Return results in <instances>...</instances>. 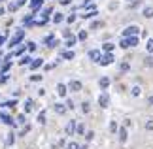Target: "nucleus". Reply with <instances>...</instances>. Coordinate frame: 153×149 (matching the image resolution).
I'll return each mask as SVG.
<instances>
[{
	"label": "nucleus",
	"instance_id": "obj_1",
	"mask_svg": "<svg viewBox=\"0 0 153 149\" xmlns=\"http://www.w3.org/2000/svg\"><path fill=\"white\" fill-rule=\"evenodd\" d=\"M138 42H140V38L138 36H131V38H121V47L123 49H128V47H134V45H138Z\"/></svg>",
	"mask_w": 153,
	"mask_h": 149
},
{
	"label": "nucleus",
	"instance_id": "obj_2",
	"mask_svg": "<svg viewBox=\"0 0 153 149\" xmlns=\"http://www.w3.org/2000/svg\"><path fill=\"white\" fill-rule=\"evenodd\" d=\"M140 34V28L136 25H131V27H127L125 30H123V38H131V36H138Z\"/></svg>",
	"mask_w": 153,
	"mask_h": 149
},
{
	"label": "nucleus",
	"instance_id": "obj_3",
	"mask_svg": "<svg viewBox=\"0 0 153 149\" xmlns=\"http://www.w3.org/2000/svg\"><path fill=\"white\" fill-rule=\"evenodd\" d=\"M23 38H25V30H17L13 36H11V40H10V47H13V45H17V44H21Z\"/></svg>",
	"mask_w": 153,
	"mask_h": 149
},
{
	"label": "nucleus",
	"instance_id": "obj_4",
	"mask_svg": "<svg viewBox=\"0 0 153 149\" xmlns=\"http://www.w3.org/2000/svg\"><path fill=\"white\" fill-rule=\"evenodd\" d=\"M114 61H115L114 53H104V55L100 57V61H98V64H100V66H108V64H111Z\"/></svg>",
	"mask_w": 153,
	"mask_h": 149
},
{
	"label": "nucleus",
	"instance_id": "obj_5",
	"mask_svg": "<svg viewBox=\"0 0 153 149\" xmlns=\"http://www.w3.org/2000/svg\"><path fill=\"white\" fill-rule=\"evenodd\" d=\"M98 104H100V108H108V104H110V96H108V93H102L100 96H98Z\"/></svg>",
	"mask_w": 153,
	"mask_h": 149
},
{
	"label": "nucleus",
	"instance_id": "obj_6",
	"mask_svg": "<svg viewBox=\"0 0 153 149\" xmlns=\"http://www.w3.org/2000/svg\"><path fill=\"white\" fill-rule=\"evenodd\" d=\"M68 89H70V91H74V93L81 91V81H78V79H72V81L68 83Z\"/></svg>",
	"mask_w": 153,
	"mask_h": 149
},
{
	"label": "nucleus",
	"instance_id": "obj_7",
	"mask_svg": "<svg viewBox=\"0 0 153 149\" xmlns=\"http://www.w3.org/2000/svg\"><path fill=\"white\" fill-rule=\"evenodd\" d=\"M45 44H48V47H57L59 45V40L53 36V34H49V36H45Z\"/></svg>",
	"mask_w": 153,
	"mask_h": 149
},
{
	"label": "nucleus",
	"instance_id": "obj_8",
	"mask_svg": "<svg viewBox=\"0 0 153 149\" xmlns=\"http://www.w3.org/2000/svg\"><path fill=\"white\" fill-rule=\"evenodd\" d=\"M66 93H68V85L59 83V85H57V94H59V96H66Z\"/></svg>",
	"mask_w": 153,
	"mask_h": 149
},
{
	"label": "nucleus",
	"instance_id": "obj_9",
	"mask_svg": "<svg viewBox=\"0 0 153 149\" xmlns=\"http://www.w3.org/2000/svg\"><path fill=\"white\" fill-rule=\"evenodd\" d=\"M100 51H98V49H91L89 51V59H91V61H95V62H98V61H100Z\"/></svg>",
	"mask_w": 153,
	"mask_h": 149
},
{
	"label": "nucleus",
	"instance_id": "obj_10",
	"mask_svg": "<svg viewBox=\"0 0 153 149\" xmlns=\"http://www.w3.org/2000/svg\"><path fill=\"white\" fill-rule=\"evenodd\" d=\"M0 121L6 123V125H15V123H17V121H13L10 115H6V113H2V111H0Z\"/></svg>",
	"mask_w": 153,
	"mask_h": 149
},
{
	"label": "nucleus",
	"instance_id": "obj_11",
	"mask_svg": "<svg viewBox=\"0 0 153 149\" xmlns=\"http://www.w3.org/2000/svg\"><path fill=\"white\" fill-rule=\"evenodd\" d=\"M117 132H119V142H121V144H125V142H127V136H128V134H127V128L121 127Z\"/></svg>",
	"mask_w": 153,
	"mask_h": 149
},
{
	"label": "nucleus",
	"instance_id": "obj_12",
	"mask_svg": "<svg viewBox=\"0 0 153 149\" xmlns=\"http://www.w3.org/2000/svg\"><path fill=\"white\" fill-rule=\"evenodd\" d=\"M64 130H66V134H68V136H72V134L76 132V121H70V123L66 125V128H64Z\"/></svg>",
	"mask_w": 153,
	"mask_h": 149
},
{
	"label": "nucleus",
	"instance_id": "obj_13",
	"mask_svg": "<svg viewBox=\"0 0 153 149\" xmlns=\"http://www.w3.org/2000/svg\"><path fill=\"white\" fill-rule=\"evenodd\" d=\"M42 64H44V59H34V61L30 62V70H38Z\"/></svg>",
	"mask_w": 153,
	"mask_h": 149
},
{
	"label": "nucleus",
	"instance_id": "obj_14",
	"mask_svg": "<svg viewBox=\"0 0 153 149\" xmlns=\"http://www.w3.org/2000/svg\"><path fill=\"white\" fill-rule=\"evenodd\" d=\"M53 110H55V111L59 113V115H62V113L66 111L68 108H66V104H55V106H53Z\"/></svg>",
	"mask_w": 153,
	"mask_h": 149
},
{
	"label": "nucleus",
	"instance_id": "obj_15",
	"mask_svg": "<svg viewBox=\"0 0 153 149\" xmlns=\"http://www.w3.org/2000/svg\"><path fill=\"white\" fill-rule=\"evenodd\" d=\"M42 4H44V0H30V8H32L34 11H36V10H38Z\"/></svg>",
	"mask_w": 153,
	"mask_h": 149
},
{
	"label": "nucleus",
	"instance_id": "obj_16",
	"mask_svg": "<svg viewBox=\"0 0 153 149\" xmlns=\"http://www.w3.org/2000/svg\"><path fill=\"white\" fill-rule=\"evenodd\" d=\"M142 15H144V17H153V6H148V8H144Z\"/></svg>",
	"mask_w": 153,
	"mask_h": 149
},
{
	"label": "nucleus",
	"instance_id": "obj_17",
	"mask_svg": "<svg viewBox=\"0 0 153 149\" xmlns=\"http://www.w3.org/2000/svg\"><path fill=\"white\" fill-rule=\"evenodd\" d=\"M98 85H100V89H108V85H110V79H108V77H100Z\"/></svg>",
	"mask_w": 153,
	"mask_h": 149
},
{
	"label": "nucleus",
	"instance_id": "obj_18",
	"mask_svg": "<svg viewBox=\"0 0 153 149\" xmlns=\"http://www.w3.org/2000/svg\"><path fill=\"white\" fill-rule=\"evenodd\" d=\"M15 104H17V100H8V102H2V104H0V108H13Z\"/></svg>",
	"mask_w": 153,
	"mask_h": 149
},
{
	"label": "nucleus",
	"instance_id": "obj_19",
	"mask_svg": "<svg viewBox=\"0 0 153 149\" xmlns=\"http://www.w3.org/2000/svg\"><path fill=\"white\" fill-rule=\"evenodd\" d=\"M32 106H34V102H32V98H27V100H25V111L28 113V111L32 110Z\"/></svg>",
	"mask_w": 153,
	"mask_h": 149
},
{
	"label": "nucleus",
	"instance_id": "obj_20",
	"mask_svg": "<svg viewBox=\"0 0 153 149\" xmlns=\"http://www.w3.org/2000/svg\"><path fill=\"white\" fill-rule=\"evenodd\" d=\"M48 23V17L42 15V17H38V19H34V25H45Z\"/></svg>",
	"mask_w": 153,
	"mask_h": 149
},
{
	"label": "nucleus",
	"instance_id": "obj_21",
	"mask_svg": "<svg viewBox=\"0 0 153 149\" xmlns=\"http://www.w3.org/2000/svg\"><path fill=\"white\" fill-rule=\"evenodd\" d=\"M131 94H132V96H140V94H142V89H140L138 85H136V87H132V91H131Z\"/></svg>",
	"mask_w": 153,
	"mask_h": 149
},
{
	"label": "nucleus",
	"instance_id": "obj_22",
	"mask_svg": "<svg viewBox=\"0 0 153 149\" xmlns=\"http://www.w3.org/2000/svg\"><path fill=\"white\" fill-rule=\"evenodd\" d=\"M102 49H104L106 53H111V51H114V44H110V42H108V44L102 45Z\"/></svg>",
	"mask_w": 153,
	"mask_h": 149
},
{
	"label": "nucleus",
	"instance_id": "obj_23",
	"mask_svg": "<svg viewBox=\"0 0 153 149\" xmlns=\"http://www.w3.org/2000/svg\"><path fill=\"white\" fill-rule=\"evenodd\" d=\"M62 59H66V61L74 59V51H62Z\"/></svg>",
	"mask_w": 153,
	"mask_h": 149
},
{
	"label": "nucleus",
	"instance_id": "obj_24",
	"mask_svg": "<svg viewBox=\"0 0 153 149\" xmlns=\"http://www.w3.org/2000/svg\"><path fill=\"white\" fill-rule=\"evenodd\" d=\"M144 64H146V66H148V68H151V66H153V55H149V57H146V61H144Z\"/></svg>",
	"mask_w": 153,
	"mask_h": 149
},
{
	"label": "nucleus",
	"instance_id": "obj_25",
	"mask_svg": "<svg viewBox=\"0 0 153 149\" xmlns=\"http://www.w3.org/2000/svg\"><path fill=\"white\" fill-rule=\"evenodd\" d=\"M76 42H78V38H76V36H70V38L66 40V47H72Z\"/></svg>",
	"mask_w": 153,
	"mask_h": 149
},
{
	"label": "nucleus",
	"instance_id": "obj_26",
	"mask_svg": "<svg viewBox=\"0 0 153 149\" xmlns=\"http://www.w3.org/2000/svg\"><path fill=\"white\" fill-rule=\"evenodd\" d=\"M30 62H32V59H30V57H23L21 61H19L21 66H25V64H30Z\"/></svg>",
	"mask_w": 153,
	"mask_h": 149
},
{
	"label": "nucleus",
	"instance_id": "obj_27",
	"mask_svg": "<svg viewBox=\"0 0 153 149\" xmlns=\"http://www.w3.org/2000/svg\"><path fill=\"white\" fill-rule=\"evenodd\" d=\"M38 123H40V125L45 123V111H40V113H38Z\"/></svg>",
	"mask_w": 153,
	"mask_h": 149
},
{
	"label": "nucleus",
	"instance_id": "obj_28",
	"mask_svg": "<svg viewBox=\"0 0 153 149\" xmlns=\"http://www.w3.org/2000/svg\"><path fill=\"white\" fill-rule=\"evenodd\" d=\"M95 15H98V11H97V10H93V11H87V13H85L83 17H85V19H91V17H95Z\"/></svg>",
	"mask_w": 153,
	"mask_h": 149
},
{
	"label": "nucleus",
	"instance_id": "obj_29",
	"mask_svg": "<svg viewBox=\"0 0 153 149\" xmlns=\"http://www.w3.org/2000/svg\"><path fill=\"white\" fill-rule=\"evenodd\" d=\"M13 136H15V134H11V132L8 134V138H6V145H11V144H13V140H15Z\"/></svg>",
	"mask_w": 153,
	"mask_h": 149
},
{
	"label": "nucleus",
	"instance_id": "obj_30",
	"mask_svg": "<svg viewBox=\"0 0 153 149\" xmlns=\"http://www.w3.org/2000/svg\"><path fill=\"white\" fill-rule=\"evenodd\" d=\"M89 102H83V104H81V111H83V113H89Z\"/></svg>",
	"mask_w": 153,
	"mask_h": 149
},
{
	"label": "nucleus",
	"instance_id": "obj_31",
	"mask_svg": "<svg viewBox=\"0 0 153 149\" xmlns=\"http://www.w3.org/2000/svg\"><path fill=\"white\" fill-rule=\"evenodd\" d=\"M146 47H148V51L153 55V38H149V40H148V45H146Z\"/></svg>",
	"mask_w": 153,
	"mask_h": 149
},
{
	"label": "nucleus",
	"instance_id": "obj_32",
	"mask_svg": "<svg viewBox=\"0 0 153 149\" xmlns=\"http://www.w3.org/2000/svg\"><path fill=\"white\" fill-rule=\"evenodd\" d=\"M64 19V15L62 13H55V17H53V21H55V23H61Z\"/></svg>",
	"mask_w": 153,
	"mask_h": 149
},
{
	"label": "nucleus",
	"instance_id": "obj_33",
	"mask_svg": "<svg viewBox=\"0 0 153 149\" xmlns=\"http://www.w3.org/2000/svg\"><path fill=\"white\" fill-rule=\"evenodd\" d=\"M76 132H78V134H83L85 132V127H83V125H76Z\"/></svg>",
	"mask_w": 153,
	"mask_h": 149
},
{
	"label": "nucleus",
	"instance_id": "obj_34",
	"mask_svg": "<svg viewBox=\"0 0 153 149\" xmlns=\"http://www.w3.org/2000/svg\"><path fill=\"white\" fill-rule=\"evenodd\" d=\"M146 130H153V119H148V121H146Z\"/></svg>",
	"mask_w": 153,
	"mask_h": 149
},
{
	"label": "nucleus",
	"instance_id": "obj_35",
	"mask_svg": "<svg viewBox=\"0 0 153 149\" xmlns=\"http://www.w3.org/2000/svg\"><path fill=\"white\" fill-rule=\"evenodd\" d=\"M27 49L28 51H36V44H34V42H28V44H27Z\"/></svg>",
	"mask_w": 153,
	"mask_h": 149
},
{
	"label": "nucleus",
	"instance_id": "obj_36",
	"mask_svg": "<svg viewBox=\"0 0 153 149\" xmlns=\"http://www.w3.org/2000/svg\"><path fill=\"white\" fill-rule=\"evenodd\" d=\"M110 130H111V132H117V130H119V128H117V123H115V121L110 123Z\"/></svg>",
	"mask_w": 153,
	"mask_h": 149
},
{
	"label": "nucleus",
	"instance_id": "obj_37",
	"mask_svg": "<svg viewBox=\"0 0 153 149\" xmlns=\"http://www.w3.org/2000/svg\"><path fill=\"white\" fill-rule=\"evenodd\" d=\"M119 70H121V72H127V70H128V62H121L119 64Z\"/></svg>",
	"mask_w": 153,
	"mask_h": 149
},
{
	"label": "nucleus",
	"instance_id": "obj_38",
	"mask_svg": "<svg viewBox=\"0 0 153 149\" xmlns=\"http://www.w3.org/2000/svg\"><path fill=\"white\" fill-rule=\"evenodd\" d=\"M78 40H87V32H85V30H81V32L78 34Z\"/></svg>",
	"mask_w": 153,
	"mask_h": 149
},
{
	"label": "nucleus",
	"instance_id": "obj_39",
	"mask_svg": "<svg viewBox=\"0 0 153 149\" xmlns=\"http://www.w3.org/2000/svg\"><path fill=\"white\" fill-rule=\"evenodd\" d=\"M10 66H11V64H10V62H6L4 66H2V74H6V72H8V70H10Z\"/></svg>",
	"mask_w": 153,
	"mask_h": 149
},
{
	"label": "nucleus",
	"instance_id": "obj_40",
	"mask_svg": "<svg viewBox=\"0 0 153 149\" xmlns=\"http://www.w3.org/2000/svg\"><path fill=\"white\" fill-rule=\"evenodd\" d=\"M98 27H102V23H100V21H95V23L91 25V28H98Z\"/></svg>",
	"mask_w": 153,
	"mask_h": 149
},
{
	"label": "nucleus",
	"instance_id": "obj_41",
	"mask_svg": "<svg viewBox=\"0 0 153 149\" xmlns=\"http://www.w3.org/2000/svg\"><path fill=\"white\" fill-rule=\"evenodd\" d=\"M93 136H95V132H87V134H85V140H87V142L93 140Z\"/></svg>",
	"mask_w": 153,
	"mask_h": 149
},
{
	"label": "nucleus",
	"instance_id": "obj_42",
	"mask_svg": "<svg viewBox=\"0 0 153 149\" xmlns=\"http://www.w3.org/2000/svg\"><path fill=\"white\" fill-rule=\"evenodd\" d=\"M66 149H78V144H74V142H70Z\"/></svg>",
	"mask_w": 153,
	"mask_h": 149
},
{
	"label": "nucleus",
	"instance_id": "obj_43",
	"mask_svg": "<svg viewBox=\"0 0 153 149\" xmlns=\"http://www.w3.org/2000/svg\"><path fill=\"white\" fill-rule=\"evenodd\" d=\"M66 21H68V23H74V21H76V15H68Z\"/></svg>",
	"mask_w": 153,
	"mask_h": 149
},
{
	"label": "nucleus",
	"instance_id": "obj_44",
	"mask_svg": "<svg viewBox=\"0 0 153 149\" xmlns=\"http://www.w3.org/2000/svg\"><path fill=\"white\" fill-rule=\"evenodd\" d=\"M23 51H25V47H19V49H17L13 55H23Z\"/></svg>",
	"mask_w": 153,
	"mask_h": 149
},
{
	"label": "nucleus",
	"instance_id": "obj_45",
	"mask_svg": "<svg viewBox=\"0 0 153 149\" xmlns=\"http://www.w3.org/2000/svg\"><path fill=\"white\" fill-rule=\"evenodd\" d=\"M30 79L32 81H40V79H42V76H30Z\"/></svg>",
	"mask_w": 153,
	"mask_h": 149
},
{
	"label": "nucleus",
	"instance_id": "obj_46",
	"mask_svg": "<svg viewBox=\"0 0 153 149\" xmlns=\"http://www.w3.org/2000/svg\"><path fill=\"white\" fill-rule=\"evenodd\" d=\"M59 2H61V4H62V6H68V4H70V2H72V0H59Z\"/></svg>",
	"mask_w": 153,
	"mask_h": 149
},
{
	"label": "nucleus",
	"instance_id": "obj_47",
	"mask_svg": "<svg viewBox=\"0 0 153 149\" xmlns=\"http://www.w3.org/2000/svg\"><path fill=\"white\" fill-rule=\"evenodd\" d=\"M66 108H70V110L74 108V102H72V100H68V102H66Z\"/></svg>",
	"mask_w": 153,
	"mask_h": 149
},
{
	"label": "nucleus",
	"instance_id": "obj_48",
	"mask_svg": "<svg viewBox=\"0 0 153 149\" xmlns=\"http://www.w3.org/2000/svg\"><path fill=\"white\" fill-rule=\"evenodd\" d=\"M17 123H25V115H19V117H17Z\"/></svg>",
	"mask_w": 153,
	"mask_h": 149
},
{
	"label": "nucleus",
	"instance_id": "obj_49",
	"mask_svg": "<svg viewBox=\"0 0 153 149\" xmlns=\"http://www.w3.org/2000/svg\"><path fill=\"white\" fill-rule=\"evenodd\" d=\"M6 81H8V76H6V74H4L2 77H0V83H6Z\"/></svg>",
	"mask_w": 153,
	"mask_h": 149
},
{
	"label": "nucleus",
	"instance_id": "obj_50",
	"mask_svg": "<svg viewBox=\"0 0 153 149\" xmlns=\"http://www.w3.org/2000/svg\"><path fill=\"white\" fill-rule=\"evenodd\" d=\"M15 4H17V6H23V4H27V0H17Z\"/></svg>",
	"mask_w": 153,
	"mask_h": 149
},
{
	"label": "nucleus",
	"instance_id": "obj_51",
	"mask_svg": "<svg viewBox=\"0 0 153 149\" xmlns=\"http://www.w3.org/2000/svg\"><path fill=\"white\" fill-rule=\"evenodd\" d=\"M4 40H6L4 36H0V45H2V44H4Z\"/></svg>",
	"mask_w": 153,
	"mask_h": 149
},
{
	"label": "nucleus",
	"instance_id": "obj_52",
	"mask_svg": "<svg viewBox=\"0 0 153 149\" xmlns=\"http://www.w3.org/2000/svg\"><path fill=\"white\" fill-rule=\"evenodd\" d=\"M149 104L153 106V94H151V96H149Z\"/></svg>",
	"mask_w": 153,
	"mask_h": 149
},
{
	"label": "nucleus",
	"instance_id": "obj_53",
	"mask_svg": "<svg viewBox=\"0 0 153 149\" xmlns=\"http://www.w3.org/2000/svg\"><path fill=\"white\" fill-rule=\"evenodd\" d=\"M78 149H87V145H78Z\"/></svg>",
	"mask_w": 153,
	"mask_h": 149
},
{
	"label": "nucleus",
	"instance_id": "obj_54",
	"mask_svg": "<svg viewBox=\"0 0 153 149\" xmlns=\"http://www.w3.org/2000/svg\"><path fill=\"white\" fill-rule=\"evenodd\" d=\"M2 13H4V10H2V8H0V15H2Z\"/></svg>",
	"mask_w": 153,
	"mask_h": 149
},
{
	"label": "nucleus",
	"instance_id": "obj_55",
	"mask_svg": "<svg viewBox=\"0 0 153 149\" xmlns=\"http://www.w3.org/2000/svg\"><path fill=\"white\" fill-rule=\"evenodd\" d=\"M0 59H2V55H0Z\"/></svg>",
	"mask_w": 153,
	"mask_h": 149
}]
</instances>
